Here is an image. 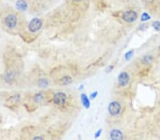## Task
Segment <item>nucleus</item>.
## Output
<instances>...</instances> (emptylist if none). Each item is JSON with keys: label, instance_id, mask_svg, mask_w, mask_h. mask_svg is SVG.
Masks as SVG:
<instances>
[{"label": "nucleus", "instance_id": "f257e3e1", "mask_svg": "<svg viewBox=\"0 0 160 140\" xmlns=\"http://www.w3.org/2000/svg\"><path fill=\"white\" fill-rule=\"evenodd\" d=\"M42 27V21L40 18H33L29 24V30L32 33L39 31Z\"/></svg>", "mask_w": 160, "mask_h": 140}, {"label": "nucleus", "instance_id": "f03ea898", "mask_svg": "<svg viewBox=\"0 0 160 140\" xmlns=\"http://www.w3.org/2000/svg\"><path fill=\"white\" fill-rule=\"evenodd\" d=\"M120 111H121V106L118 102H112V103H110L108 106V111L110 115L112 116L118 115L120 113Z\"/></svg>", "mask_w": 160, "mask_h": 140}, {"label": "nucleus", "instance_id": "7ed1b4c3", "mask_svg": "<svg viewBox=\"0 0 160 140\" xmlns=\"http://www.w3.org/2000/svg\"><path fill=\"white\" fill-rule=\"evenodd\" d=\"M66 95L65 93H56L53 96V102L57 106H63L66 101Z\"/></svg>", "mask_w": 160, "mask_h": 140}, {"label": "nucleus", "instance_id": "20e7f679", "mask_svg": "<svg viewBox=\"0 0 160 140\" xmlns=\"http://www.w3.org/2000/svg\"><path fill=\"white\" fill-rule=\"evenodd\" d=\"M137 18V14L135 11L133 10H130V11H125L122 14V19L125 21L127 23L134 22Z\"/></svg>", "mask_w": 160, "mask_h": 140}, {"label": "nucleus", "instance_id": "39448f33", "mask_svg": "<svg viewBox=\"0 0 160 140\" xmlns=\"http://www.w3.org/2000/svg\"><path fill=\"white\" fill-rule=\"evenodd\" d=\"M5 25L7 26L9 28H14L16 26L17 23V18L14 14H9L4 19Z\"/></svg>", "mask_w": 160, "mask_h": 140}, {"label": "nucleus", "instance_id": "423d86ee", "mask_svg": "<svg viewBox=\"0 0 160 140\" xmlns=\"http://www.w3.org/2000/svg\"><path fill=\"white\" fill-rule=\"evenodd\" d=\"M130 81V76L126 72H122L119 74L118 77V82L122 86H125L127 85Z\"/></svg>", "mask_w": 160, "mask_h": 140}, {"label": "nucleus", "instance_id": "0eeeda50", "mask_svg": "<svg viewBox=\"0 0 160 140\" xmlns=\"http://www.w3.org/2000/svg\"><path fill=\"white\" fill-rule=\"evenodd\" d=\"M110 137L112 140H121L123 139V134L119 129H112L110 132Z\"/></svg>", "mask_w": 160, "mask_h": 140}, {"label": "nucleus", "instance_id": "6e6552de", "mask_svg": "<svg viewBox=\"0 0 160 140\" xmlns=\"http://www.w3.org/2000/svg\"><path fill=\"white\" fill-rule=\"evenodd\" d=\"M16 7L19 11H26L28 8L27 3L25 0H18L16 2Z\"/></svg>", "mask_w": 160, "mask_h": 140}, {"label": "nucleus", "instance_id": "1a4fd4ad", "mask_svg": "<svg viewBox=\"0 0 160 140\" xmlns=\"http://www.w3.org/2000/svg\"><path fill=\"white\" fill-rule=\"evenodd\" d=\"M80 98H81V102H82L83 106L86 109L89 108L90 106V99L87 96L85 93H82L80 96Z\"/></svg>", "mask_w": 160, "mask_h": 140}, {"label": "nucleus", "instance_id": "9d476101", "mask_svg": "<svg viewBox=\"0 0 160 140\" xmlns=\"http://www.w3.org/2000/svg\"><path fill=\"white\" fill-rule=\"evenodd\" d=\"M72 81L73 79L70 77H64L61 79V83L62 85H68L72 83Z\"/></svg>", "mask_w": 160, "mask_h": 140}, {"label": "nucleus", "instance_id": "9b49d317", "mask_svg": "<svg viewBox=\"0 0 160 140\" xmlns=\"http://www.w3.org/2000/svg\"><path fill=\"white\" fill-rule=\"evenodd\" d=\"M48 81L45 79H41L39 81V86L41 88H45L46 86H48Z\"/></svg>", "mask_w": 160, "mask_h": 140}, {"label": "nucleus", "instance_id": "f8f14e48", "mask_svg": "<svg viewBox=\"0 0 160 140\" xmlns=\"http://www.w3.org/2000/svg\"><path fill=\"white\" fill-rule=\"evenodd\" d=\"M43 100H44V96L43 95L41 94V93H37L34 96V101L39 103H41V102L43 101Z\"/></svg>", "mask_w": 160, "mask_h": 140}, {"label": "nucleus", "instance_id": "ddd939ff", "mask_svg": "<svg viewBox=\"0 0 160 140\" xmlns=\"http://www.w3.org/2000/svg\"><path fill=\"white\" fill-rule=\"evenodd\" d=\"M151 18V16H149V14H148L146 12H144L142 14V16H141V21H147L149 20Z\"/></svg>", "mask_w": 160, "mask_h": 140}, {"label": "nucleus", "instance_id": "4468645a", "mask_svg": "<svg viewBox=\"0 0 160 140\" xmlns=\"http://www.w3.org/2000/svg\"><path fill=\"white\" fill-rule=\"evenodd\" d=\"M152 60H153V57L151 56V55H147V56H145L143 58V62L145 64L150 63Z\"/></svg>", "mask_w": 160, "mask_h": 140}, {"label": "nucleus", "instance_id": "2eb2a0df", "mask_svg": "<svg viewBox=\"0 0 160 140\" xmlns=\"http://www.w3.org/2000/svg\"><path fill=\"white\" fill-rule=\"evenodd\" d=\"M152 26L156 31H160V21H156L152 23Z\"/></svg>", "mask_w": 160, "mask_h": 140}, {"label": "nucleus", "instance_id": "dca6fc26", "mask_svg": "<svg viewBox=\"0 0 160 140\" xmlns=\"http://www.w3.org/2000/svg\"><path fill=\"white\" fill-rule=\"evenodd\" d=\"M133 52H134L133 50H130L129 52H127V53H126L125 55V59L127 60V61H128V60L130 59L131 57H132Z\"/></svg>", "mask_w": 160, "mask_h": 140}, {"label": "nucleus", "instance_id": "f3484780", "mask_svg": "<svg viewBox=\"0 0 160 140\" xmlns=\"http://www.w3.org/2000/svg\"><path fill=\"white\" fill-rule=\"evenodd\" d=\"M98 91H94L93 93H92L91 95H90V100H93L95 99L96 97H97V96H98Z\"/></svg>", "mask_w": 160, "mask_h": 140}, {"label": "nucleus", "instance_id": "a211bd4d", "mask_svg": "<svg viewBox=\"0 0 160 140\" xmlns=\"http://www.w3.org/2000/svg\"><path fill=\"white\" fill-rule=\"evenodd\" d=\"M101 133H102V129H98V131L96 132L95 134V139H97V138H98L100 136Z\"/></svg>", "mask_w": 160, "mask_h": 140}, {"label": "nucleus", "instance_id": "6ab92c4d", "mask_svg": "<svg viewBox=\"0 0 160 140\" xmlns=\"http://www.w3.org/2000/svg\"><path fill=\"white\" fill-rule=\"evenodd\" d=\"M113 68H114V67H113L112 65L109 66V67L107 68V69H106V72H111V71L113 69Z\"/></svg>", "mask_w": 160, "mask_h": 140}, {"label": "nucleus", "instance_id": "aec40b11", "mask_svg": "<svg viewBox=\"0 0 160 140\" xmlns=\"http://www.w3.org/2000/svg\"><path fill=\"white\" fill-rule=\"evenodd\" d=\"M34 139H44V137H34Z\"/></svg>", "mask_w": 160, "mask_h": 140}, {"label": "nucleus", "instance_id": "412c9836", "mask_svg": "<svg viewBox=\"0 0 160 140\" xmlns=\"http://www.w3.org/2000/svg\"><path fill=\"white\" fill-rule=\"evenodd\" d=\"M73 1H74V2H80L81 0H73Z\"/></svg>", "mask_w": 160, "mask_h": 140}]
</instances>
